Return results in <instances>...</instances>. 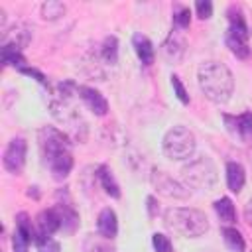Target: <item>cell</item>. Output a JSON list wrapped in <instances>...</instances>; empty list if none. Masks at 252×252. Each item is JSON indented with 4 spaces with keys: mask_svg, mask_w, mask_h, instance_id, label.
Listing matches in <instances>:
<instances>
[{
    "mask_svg": "<svg viewBox=\"0 0 252 252\" xmlns=\"http://www.w3.org/2000/svg\"><path fill=\"white\" fill-rule=\"evenodd\" d=\"M163 224L185 238L203 236L209 230V220L203 211L191 207H171L163 213Z\"/></svg>",
    "mask_w": 252,
    "mask_h": 252,
    "instance_id": "obj_3",
    "label": "cell"
},
{
    "mask_svg": "<svg viewBox=\"0 0 252 252\" xmlns=\"http://www.w3.org/2000/svg\"><path fill=\"white\" fill-rule=\"evenodd\" d=\"M55 211H57V215L61 219V228L65 232H73L79 226V213L69 203H57Z\"/></svg>",
    "mask_w": 252,
    "mask_h": 252,
    "instance_id": "obj_18",
    "label": "cell"
},
{
    "mask_svg": "<svg viewBox=\"0 0 252 252\" xmlns=\"http://www.w3.org/2000/svg\"><path fill=\"white\" fill-rule=\"evenodd\" d=\"M20 73H24V75H28V77H35V81H37V83H41V85H47V79H45V75H43L41 71L33 69V67H24V69H20Z\"/></svg>",
    "mask_w": 252,
    "mask_h": 252,
    "instance_id": "obj_32",
    "label": "cell"
},
{
    "mask_svg": "<svg viewBox=\"0 0 252 252\" xmlns=\"http://www.w3.org/2000/svg\"><path fill=\"white\" fill-rule=\"evenodd\" d=\"M246 183V171L238 161H228L226 163V185L232 193H240Z\"/></svg>",
    "mask_w": 252,
    "mask_h": 252,
    "instance_id": "obj_16",
    "label": "cell"
},
{
    "mask_svg": "<svg viewBox=\"0 0 252 252\" xmlns=\"http://www.w3.org/2000/svg\"><path fill=\"white\" fill-rule=\"evenodd\" d=\"M96 177H98L102 189L106 191V195H110L112 199H120V185L116 183L112 171H110L106 165H98V169H96Z\"/></svg>",
    "mask_w": 252,
    "mask_h": 252,
    "instance_id": "obj_19",
    "label": "cell"
},
{
    "mask_svg": "<svg viewBox=\"0 0 252 252\" xmlns=\"http://www.w3.org/2000/svg\"><path fill=\"white\" fill-rule=\"evenodd\" d=\"M220 234H222V240H224V244H226V248H228L230 252H244L246 242H244V236H242L236 228H232V226H222Z\"/></svg>",
    "mask_w": 252,
    "mask_h": 252,
    "instance_id": "obj_22",
    "label": "cell"
},
{
    "mask_svg": "<svg viewBox=\"0 0 252 252\" xmlns=\"http://www.w3.org/2000/svg\"><path fill=\"white\" fill-rule=\"evenodd\" d=\"M171 87H173V91H175V96H177L183 104H189V94H187V91H185V87H183V83H181V79H179L177 75H171Z\"/></svg>",
    "mask_w": 252,
    "mask_h": 252,
    "instance_id": "obj_29",
    "label": "cell"
},
{
    "mask_svg": "<svg viewBox=\"0 0 252 252\" xmlns=\"http://www.w3.org/2000/svg\"><path fill=\"white\" fill-rule=\"evenodd\" d=\"M161 51H163V55H165L169 61H179L181 55H183V51H185V41L181 39V35H179L177 32H171V33L167 35V39L163 41Z\"/></svg>",
    "mask_w": 252,
    "mask_h": 252,
    "instance_id": "obj_17",
    "label": "cell"
},
{
    "mask_svg": "<svg viewBox=\"0 0 252 252\" xmlns=\"http://www.w3.org/2000/svg\"><path fill=\"white\" fill-rule=\"evenodd\" d=\"M173 24L179 30H187L189 24H191V10L185 8V6H177L173 10Z\"/></svg>",
    "mask_w": 252,
    "mask_h": 252,
    "instance_id": "obj_27",
    "label": "cell"
},
{
    "mask_svg": "<svg viewBox=\"0 0 252 252\" xmlns=\"http://www.w3.org/2000/svg\"><path fill=\"white\" fill-rule=\"evenodd\" d=\"M158 211H159V209H158L156 197H152V195H150V197H148V213H150V217H156V215H158Z\"/></svg>",
    "mask_w": 252,
    "mask_h": 252,
    "instance_id": "obj_34",
    "label": "cell"
},
{
    "mask_svg": "<svg viewBox=\"0 0 252 252\" xmlns=\"http://www.w3.org/2000/svg\"><path fill=\"white\" fill-rule=\"evenodd\" d=\"M132 45H134V51H136L138 59H140L144 65H152V63H154L156 51H154L152 41H150L144 33H134V35H132Z\"/></svg>",
    "mask_w": 252,
    "mask_h": 252,
    "instance_id": "obj_15",
    "label": "cell"
},
{
    "mask_svg": "<svg viewBox=\"0 0 252 252\" xmlns=\"http://www.w3.org/2000/svg\"><path fill=\"white\" fill-rule=\"evenodd\" d=\"M150 181H152L154 189L163 197H169V199H187L189 197V189L185 185H181L177 179H173L163 169L154 167L150 173Z\"/></svg>",
    "mask_w": 252,
    "mask_h": 252,
    "instance_id": "obj_6",
    "label": "cell"
},
{
    "mask_svg": "<svg viewBox=\"0 0 252 252\" xmlns=\"http://www.w3.org/2000/svg\"><path fill=\"white\" fill-rule=\"evenodd\" d=\"M77 94L81 96V100L87 104V108L91 112H94L96 116H104L108 112V102L106 98L93 87H85V85H79L77 89Z\"/></svg>",
    "mask_w": 252,
    "mask_h": 252,
    "instance_id": "obj_10",
    "label": "cell"
},
{
    "mask_svg": "<svg viewBox=\"0 0 252 252\" xmlns=\"http://www.w3.org/2000/svg\"><path fill=\"white\" fill-rule=\"evenodd\" d=\"M26 152H28V144L24 138H12L8 142V146L4 148V154H2V163H4V169L18 175L22 173L24 165H26Z\"/></svg>",
    "mask_w": 252,
    "mask_h": 252,
    "instance_id": "obj_7",
    "label": "cell"
},
{
    "mask_svg": "<svg viewBox=\"0 0 252 252\" xmlns=\"http://www.w3.org/2000/svg\"><path fill=\"white\" fill-rule=\"evenodd\" d=\"M83 252H116V248L110 244L108 238L96 234H89L83 242Z\"/></svg>",
    "mask_w": 252,
    "mask_h": 252,
    "instance_id": "obj_20",
    "label": "cell"
},
{
    "mask_svg": "<svg viewBox=\"0 0 252 252\" xmlns=\"http://www.w3.org/2000/svg\"><path fill=\"white\" fill-rule=\"evenodd\" d=\"M65 14V4L57 0H49L41 6V18L43 20H57Z\"/></svg>",
    "mask_w": 252,
    "mask_h": 252,
    "instance_id": "obj_26",
    "label": "cell"
},
{
    "mask_svg": "<svg viewBox=\"0 0 252 252\" xmlns=\"http://www.w3.org/2000/svg\"><path fill=\"white\" fill-rule=\"evenodd\" d=\"M96 232L108 240H112L118 232V219H116V213L106 207L98 213V219H96Z\"/></svg>",
    "mask_w": 252,
    "mask_h": 252,
    "instance_id": "obj_12",
    "label": "cell"
},
{
    "mask_svg": "<svg viewBox=\"0 0 252 252\" xmlns=\"http://www.w3.org/2000/svg\"><path fill=\"white\" fill-rule=\"evenodd\" d=\"M37 252H61V246H59V242H57V240L47 238L45 242L37 244Z\"/></svg>",
    "mask_w": 252,
    "mask_h": 252,
    "instance_id": "obj_31",
    "label": "cell"
},
{
    "mask_svg": "<svg viewBox=\"0 0 252 252\" xmlns=\"http://www.w3.org/2000/svg\"><path fill=\"white\" fill-rule=\"evenodd\" d=\"M195 134L185 126H173L163 136V154L169 159H189L195 154Z\"/></svg>",
    "mask_w": 252,
    "mask_h": 252,
    "instance_id": "obj_5",
    "label": "cell"
},
{
    "mask_svg": "<svg viewBox=\"0 0 252 252\" xmlns=\"http://www.w3.org/2000/svg\"><path fill=\"white\" fill-rule=\"evenodd\" d=\"M213 207H215L217 217H219L222 222L230 224V222L236 220V209H234V203H232L228 197H220V199H217V201L213 203Z\"/></svg>",
    "mask_w": 252,
    "mask_h": 252,
    "instance_id": "obj_21",
    "label": "cell"
},
{
    "mask_svg": "<svg viewBox=\"0 0 252 252\" xmlns=\"http://www.w3.org/2000/svg\"><path fill=\"white\" fill-rule=\"evenodd\" d=\"M228 35H236V37H242V39H248V26H246V20L240 12V8L236 6H230L228 8V30H226Z\"/></svg>",
    "mask_w": 252,
    "mask_h": 252,
    "instance_id": "obj_14",
    "label": "cell"
},
{
    "mask_svg": "<svg viewBox=\"0 0 252 252\" xmlns=\"http://www.w3.org/2000/svg\"><path fill=\"white\" fill-rule=\"evenodd\" d=\"M181 177L185 181V187L209 191L217 183V169L209 158L199 156L181 167Z\"/></svg>",
    "mask_w": 252,
    "mask_h": 252,
    "instance_id": "obj_4",
    "label": "cell"
},
{
    "mask_svg": "<svg viewBox=\"0 0 252 252\" xmlns=\"http://www.w3.org/2000/svg\"><path fill=\"white\" fill-rule=\"evenodd\" d=\"M32 242H35V226L32 224V220L26 213H18L12 248H14V252H28Z\"/></svg>",
    "mask_w": 252,
    "mask_h": 252,
    "instance_id": "obj_8",
    "label": "cell"
},
{
    "mask_svg": "<svg viewBox=\"0 0 252 252\" xmlns=\"http://www.w3.org/2000/svg\"><path fill=\"white\" fill-rule=\"evenodd\" d=\"M222 118H224V122H226V128H228L234 136H238V138H242V140L252 138V112H250V110H246V112H242V114H238V116H228V114H224Z\"/></svg>",
    "mask_w": 252,
    "mask_h": 252,
    "instance_id": "obj_11",
    "label": "cell"
},
{
    "mask_svg": "<svg viewBox=\"0 0 252 252\" xmlns=\"http://www.w3.org/2000/svg\"><path fill=\"white\" fill-rule=\"evenodd\" d=\"M61 228V219L55 211V207L45 209L37 215L35 219V244L45 242L47 238H51L53 232H57Z\"/></svg>",
    "mask_w": 252,
    "mask_h": 252,
    "instance_id": "obj_9",
    "label": "cell"
},
{
    "mask_svg": "<svg viewBox=\"0 0 252 252\" xmlns=\"http://www.w3.org/2000/svg\"><path fill=\"white\" fill-rule=\"evenodd\" d=\"M195 10H197V16L201 20H209L213 16V4L209 0H197L195 4Z\"/></svg>",
    "mask_w": 252,
    "mask_h": 252,
    "instance_id": "obj_30",
    "label": "cell"
},
{
    "mask_svg": "<svg viewBox=\"0 0 252 252\" xmlns=\"http://www.w3.org/2000/svg\"><path fill=\"white\" fill-rule=\"evenodd\" d=\"M244 220H246V224L252 228V199L244 205Z\"/></svg>",
    "mask_w": 252,
    "mask_h": 252,
    "instance_id": "obj_33",
    "label": "cell"
},
{
    "mask_svg": "<svg viewBox=\"0 0 252 252\" xmlns=\"http://www.w3.org/2000/svg\"><path fill=\"white\" fill-rule=\"evenodd\" d=\"M152 246H154L156 252H171V250H173L169 236H165V234H161V232H154V234H152Z\"/></svg>",
    "mask_w": 252,
    "mask_h": 252,
    "instance_id": "obj_28",
    "label": "cell"
},
{
    "mask_svg": "<svg viewBox=\"0 0 252 252\" xmlns=\"http://www.w3.org/2000/svg\"><path fill=\"white\" fill-rule=\"evenodd\" d=\"M100 59H102L106 65H116V61H118V39H116L114 35H108V37L102 41Z\"/></svg>",
    "mask_w": 252,
    "mask_h": 252,
    "instance_id": "obj_24",
    "label": "cell"
},
{
    "mask_svg": "<svg viewBox=\"0 0 252 252\" xmlns=\"http://www.w3.org/2000/svg\"><path fill=\"white\" fill-rule=\"evenodd\" d=\"M2 63H4L6 67L12 65V67H16L18 71L26 67V65H24L26 59H24L22 51H20L16 45H2Z\"/></svg>",
    "mask_w": 252,
    "mask_h": 252,
    "instance_id": "obj_23",
    "label": "cell"
},
{
    "mask_svg": "<svg viewBox=\"0 0 252 252\" xmlns=\"http://www.w3.org/2000/svg\"><path fill=\"white\" fill-rule=\"evenodd\" d=\"M37 146L43 163L51 171L53 179H65L73 169V154H71V140L69 134L53 128L43 126L37 132Z\"/></svg>",
    "mask_w": 252,
    "mask_h": 252,
    "instance_id": "obj_1",
    "label": "cell"
},
{
    "mask_svg": "<svg viewBox=\"0 0 252 252\" xmlns=\"http://www.w3.org/2000/svg\"><path fill=\"white\" fill-rule=\"evenodd\" d=\"M197 79H199V87H201L203 94L217 104L226 102L234 91V77H232L230 69L219 61L203 63L199 67Z\"/></svg>",
    "mask_w": 252,
    "mask_h": 252,
    "instance_id": "obj_2",
    "label": "cell"
},
{
    "mask_svg": "<svg viewBox=\"0 0 252 252\" xmlns=\"http://www.w3.org/2000/svg\"><path fill=\"white\" fill-rule=\"evenodd\" d=\"M224 41H226V45H228V49L236 55V57H240V59H246L248 55H250V47H248V39H242V37H236V35H224Z\"/></svg>",
    "mask_w": 252,
    "mask_h": 252,
    "instance_id": "obj_25",
    "label": "cell"
},
{
    "mask_svg": "<svg viewBox=\"0 0 252 252\" xmlns=\"http://www.w3.org/2000/svg\"><path fill=\"white\" fill-rule=\"evenodd\" d=\"M30 41H32V30L26 24H16L10 32H4L2 45H16L22 51L24 47H28Z\"/></svg>",
    "mask_w": 252,
    "mask_h": 252,
    "instance_id": "obj_13",
    "label": "cell"
}]
</instances>
